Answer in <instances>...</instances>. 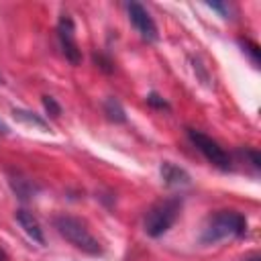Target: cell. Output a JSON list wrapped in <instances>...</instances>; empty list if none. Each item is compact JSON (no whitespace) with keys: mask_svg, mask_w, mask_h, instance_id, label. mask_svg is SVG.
<instances>
[{"mask_svg":"<svg viewBox=\"0 0 261 261\" xmlns=\"http://www.w3.org/2000/svg\"><path fill=\"white\" fill-rule=\"evenodd\" d=\"M16 220H18V224L24 228V232H27L33 241H37L39 245H43V243H45L43 230H41V226H39L37 218H35L31 212H27V210H16Z\"/></svg>","mask_w":261,"mask_h":261,"instance_id":"cell-7","label":"cell"},{"mask_svg":"<svg viewBox=\"0 0 261 261\" xmlns=\"http://www.w3.org/2000/svg\"><path fill=\"white\" fill-rule=\"evenodd\" d=\"M247 230V220L241 212H234V210H222L218 214H214L204 232H202V243L206 245H214L218 241H224V239H234V237H241L243 232Z\"/></svg>","mask_w":261,"mask_h":261,"instance_id":"cell-1","label":"cell"},{"mask_svg":"<svg viewBox=\"0 0 261 261\" xmlns=\"http://www.w3.org/2000/svg\"><path fill=\"white\" fill-rule=\"evenodd\" d=\"M6 130H8V128H6V124L0 120V133H6Z\"/></svg>","mask_w":261,"mask_h":261,"instance_id":"cell-13","label":"cell"},{"mask_svg":"<svg viewBox=\"0 0 261 261\" xmlns=\"http://www.w3.org/2000/svg\"><path fill=\"white\" fill-rule=\"evenodd\" d=\"M161 177L165 179L167 186H186L190 181V175L181 167H177V165H173L169 161H165L161 165Z\"/></svg>","mask_w":261,"mask_h":261,"instance_id":"cell-8","label":"cell"},{"mask_svg":"<svg viewBox=\"0 0 261 261\" xmlns=\"http://www.w3.org/2000/svg\"><path fill=\"white\" fill-rule=\"evenodd\" d=\"M57 33H59V41H61V47H63V53L65 57L75 65L82 61V51L77 47V41H75V27H73V20L69 14H63L59 18V24H57Z\"/></svg>","mask_w":261,"mask_h":261,"instance_id":"cell-5","label":"cell"},{"mask_svg":"<svg viewBox=\"0 0 261 261\" xmlns=\"http://www.w3.org/2000/svg\"><path fill=\"white\" fill-rule=\"evenodd\" d=\"M179 208H181V202L177 198L157 202L145 216V232L149 237H161L163 232H167L175 222Z\"/></svg>","mask_w":261,"mask_h":261,"instance_id":"cell-3","label":"cell"},{"mask_svg":"<svg viewBox=\"0 0 261 261\" xmlns=\"http://www.w3.org/2000/svg\"><path fill=\"white\" fill-rule=\"evenodd\" d=\"M126 10H128V18L133 22V27L137 29V33L147 39V41H157V24L155 20L151 18V14L139 4V2H128L126 4Z\"/></svg>","mask_w":261,"mask_h":261,"instance_id":"cell-6","label":"cell"},{"mask_svg":"<svg viewBox=\"0 0 261 261\" xmlns=\"http://www.w3.org/2000/svg\"><path fill=\"white\" fill-rule=\"evenodd\" d=\"M147 102H149V104H153V106H157V108H167V102H165L163 98H159L157 94H149Z\"/></svg>","mask_w":261,"mask_h":261,"instance_id":"cell-12","label":"cell"},{"mask_svg":"<svg viewBox=\"0 0 261 261\" xmlns=\"http://www.w3.org/2000/svg\"><path fill=\"white\" fill-rule=\"evenodd\" d=\"M55 228L57 232L69 241L75 249L88 253V255H98L102 253V247L100 243L96 241V237L86 228V224L80 220V218H73V216H57L55 218Z\"/></svg>","mask_w":261,"mask_h":261,"instance_id":"cell-2","label":"cell"},{"mask_svg":"<svg viewBox=\"0 0 261 261\" xmlns=\"http://www.w3.org/2000/svg\"><path fill=\"white\" fill-rule=\"evenodd\" d=\"M104 112H106L108 118L114 120V122H124V120H126L124 110H122V106H120V102H118L116 98H108V100L104 102Z\"/></svg>","mask_w":261,"mask_h":261,"instance_id":"cell-9","label":"cell"},{"mask_svg":"<svg viewBox=\"0 0 261 261\" xmlns=\"http://www.w3.org/2000/svg\"><path fill=\"white\" fill-rule=\"evenodd\" d=\"M43 106H45V110H47L53 118H57V116L61 114L59 104H57V102H55V98H51V96H43Z\"/></svg>","mask_w":261,"mask_h":261,"instance_id":"cell-10","label":"cell"},{"mask_svg":"<svg viewBox=\"0 0 261 261\" xmlns=\"http://www.w3.org/2000/svg\"><path fill=\"white\" fill-rule=\"evenodd\" d=\"M188 137H190V141L196 145V149H198L210 163H214V165L220 167V169H228V165H230L228 153H226L216 141H212L210 137H206L204 133L194 130V128H188Z\"/></svg>","mask_w":261,"mask_h":261,"instance_id":"cell-4","label":"cell"},{"mask_svg":"<svg viewBox=\"0 0 261 261\" xmlns=\"http://www.w3.org/2000/svg\"><path fill=\"white\" fill-rule=\"evenodd\" d=\"M243 47H245V51L251 55V61L257 65V63H259V45H255V43H251V41H243Z\"/></svg>","mask_w":261,"mask_h":261,"instance_id":"cell-11","label":"cell"}]
</instances>
